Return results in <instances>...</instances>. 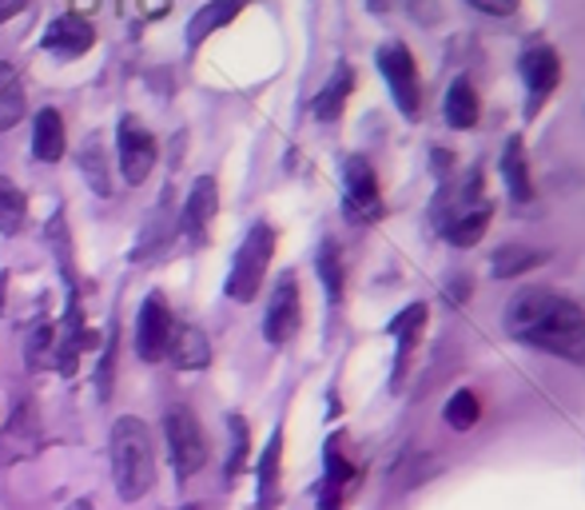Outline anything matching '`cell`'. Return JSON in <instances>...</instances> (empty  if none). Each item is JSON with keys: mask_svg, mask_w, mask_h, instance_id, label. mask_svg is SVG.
<instances>
[{"mask_svg": "<svg viewBox=\"0 0 585 510\" xmlns=\"http://www.w3.org/2000/svg\"><path fill=\"white\" fill-rule=\"evenodd\" d=\"M506 332L518 344L585 367V311L550 288H522L506 308Z\"/></svg>", "mask_w": 585, "mask_h": 510, "instance_id": "cell-1", "label": "cell"}, {"mask_svg": "<svg viewBox=\"0 0 585 510\" xmlns=\"http://www.w3.org/2000/svg\"><path fill=\"white\" fill-rule=\"evenodd\" d=\"M112 451V483L124 502H140L155 483V443L144 419L124 415L112 422L108 434Z\"/></svg>", "mask_w": 585, "mask_h": 510, "instance_id": "cell-2", "label": "cell"}, {"mask_svg": "<svg viewBox=\"0 0 585 510\" xmlns=\"http://www.w3.org/2000/svg\"><path fill=\"white\" fill-rule=\"evenodd\" d=\"M271 255H276V232H271L267 223H255L251 232L244 235L239 252H235L227 283H223L227 300L251 303L255 295H259V288H264V279H267V267H271Z\"/></svg>", "mask_w": 585, "mask_h": 510, "instance_id": "cell-3", "label": "cell"}, {"mask_svg": "<svg viewBox=\"0 0 585 510\" xmlns=\"http://www.w3.org/2000/svg\"><path fill=\"white\" fill-rule=\"evenodd\" d=\"M164 443H167V463L176 471V478H191L208 463V434L199 427L191 407H172L164 415Z\"/></svg>", "mask_w": 585, "mask_h": 510, "instance_id": "cell-4", "label": "cell"}, {"mask_svg": "<svg viewBox=\"0 0 585 510\" xmlns=\"http://www.w3.org/2000/svg\"><path fill=\"white\" fill-rule=\"evenodd\" d=\"M342 211L351 223H375L383 216V196H378V179L363 155H351L342 164Z\"/></svg>", "mask_w": 585, "mask_h": 510, "instance_id": "cell-5", "label": "cell"}, {"mask_svg": "<svg viewBox=\"0 0 585 510\" xmlns=\"http://www.w3.org/2000/svg\"><path fill=\"white\" fill-rule=\"evenodd\" d=\"M172 335H176V320H172V308L160 291H152L144 303H140V320H136V356L144 363H160L172 347Z\"/></svg>", "mask_w": 585, "mask_h": 510, "instance_id": "cell-6", "label": "cell"}, {"mask_svg": "<svg viewBox=\"0 0 585 510\" xmlns=\"http://www.w3.org/2000/svg\"><path fill=\"white\" fill-rule=\"evenodd\" d=\"M378 68L387 77L390 92H395V104L402 108V116H419V101H422V84H419V68H414V56L407 45H383L378 48Z\"/></svg>", "mask_w": 585, "mask_h": 510, "instance_id": "cell-7", "label": "cell"}, {"mask_svg": "<svg viewBox=\"0 0 585 510\" xmlns=\"http://www.w3.org/2000/svg\"><path fill=\"white\" fill-rule=\"evenodd\" d=\"M116 144H120V172L128 184H144L152 176L155 167V136L148 132L144 124L136 120V116H120V132H116Z\"/></svg>", "mask_w": 585, "mask_h": 510, "instance_id": "cell-8", "label": "cell"}, {"mask_svg": "<svg viewBox=\"0 0 585 510\" xmlns=\"http://www.w3.org/2000/svg\"><path fill=\"white\" fill-rule=\"evenodd\" d=\"M299 323H303V308H299V283L295 276H279L271 300H267V315H264V339L271 347L291 344L299 335Z\"/></svg>", "mask_w": 585, "mask_h": 510, "instance_id": "cell-9", "label": "cell"}, {"mask_svg": "<svg viewBox=\"0 0 585 510\" xmlns=\"http://www.w3.org/2000/svg\"><path fill=\"white\" fill-rule=\"evenodd\" d=\"M562 77V60L550 45H534L522 56V80H526V116H538L541 104L550 101V92L558 89Z\"/></svg>", "mask_w": 585, "mask_h": 510, "instance_id": "cell-10", "label": "cell"}, {"mask_svg": "<svg viewBox=\"0 0 585 510\" xmlns=\"http://www.w3.org/2000/svg\"><path fill=\"white\" fill-rule=\"evenodd\" d=\"M215 211H220V188H215V179L211 176H199L188 192V204L179 211V232L188 244H208L211 235V220H215Z\"/></svg>", "mask_w": 585, "mask_h": 510, "instance_id": "cell-11", "label": "cell"}, {"mask_svg": "<svg viewBox=\"0 0 585 510\" xmlns=\"http://www.w3.org/2000/svg\"><path fill=\"white\" fill-rule=\"evenodd\" d=\"M92 45H96V28H92L84 16H77V12L56 16V21L48 24V33H45V48H48V53H56V56H65V60H72V56H84Z\"/></svg>", "mask_w": 585, "mask_h": 510, "instance_id": "cell-12", "label": "cell"}, {"mask_svg": "<svg viewBox=\"0 0 585 510\" xmlns=\"http://www.w3.org/2000/svg\"><path fill=\"white\" fill-rule=\"evenodd\" d=\"M354 483V466L342 455L339 439L327 443V455H323V487H319V510H342L347 502V490Z\"/></svg>", "mask_w": 585, "mask_h": 510, "instance_id": "cell-13", "label": "cell"}, {"mask_svg": "<svg viewBox=\"0 0 585 510\" xmlns=\"http://www.w3.org/2000/svg\"><path fill=\"white\" fill-rule=\"evenodd\" d=\"M279 463H283V434H271L259 455V466H255V499H259V510H276L279 507Z\"/></svg>", "mask_w": 585, "mask_h": 510, "instance_id": "cell-14", "label": "cell"}, {"mask_svg": "<svg viewBox=\"0 0 585 510\" xmlns=\"http://www.w3.org/2000/svg\"><path fill=\"white\" fill-rule=\"evenodd\" d=\"M244 4L247 0H208V4L196 9V16L188 21V45L196 48V45H203L215 28H227V24L244 12Z\"/></svg>", "mask_w": 585, "mask_h": 510, "instance_id": "cell-15", "label": "cell"}, {"mask_svg": "<svg viewBox=\"0 0 585 510\" xmlns=\"http://www.w3.org/2000/svg\"><path fill=\"white\" fill-rule=\"evenodd\" d=\"M33 152H36V160H45V164H56V160L65 155V120H60V112H56V108L36 112Z\"/></svg>", "mask_w": 585, "mask_h": 510, "instance_id": "cell-16", "label": "cell"}, {"mask_svg": "<svg viewBox=\"0 0 585 510\" xmlns=\"http://www.w3.org/2000/svg\"><path fill=\"white\" fill-rule=\"evenodd\" d=\"M167 359H172L179 371H199V367H208L211 363L208 335L199 332V327H176L172 347H167Z\"/></svg>", "mask_w": 585, "mask_h": 510, "instance_id": "cell-17", "label": "cell"}, {"mask_svg": "<svg viewBox=\"0 0 585 510\" xmlns=\"http://www.w3.org/2000/svg\"><path fill=\"white\" fill-rule=\"evenodd\" d=\"M502 176H506V188H510V196H514V204L534 200L530 164H526V144H522V136H510L506 140V152H502Z\"/></svg>", "mask_w": 585, "mask_h": 510, "instance_id": "cell-18", "label": "cell"}, {"mask_svg": "<svg viewBox=\"0 0 585 510\" xmlns=\"http://www.w3.org/2000/svg\"><path fill=\"white\" fill-rule=\"evenodd\" d=\"M351 89H354L351 65H339V68L331 72V80L323 84L319 96H315V116H319L323 124L339 120V112H342V104H347V96H351Z\"/></svg>", "mask_w": 585, "mask_h": 510, "instance_id": "cell-19", "label": "cell"}, {"mask_svg": "<svg viewBox=\"0 0 585 510\" xmlns=\"http://www.w3.org/2000/svg\"><path fill=\"white\" fill-rule=\"evenodd\" d=\"M446 124L451 128H475L478 124V92L466 77H458L446 92Z\"/></svg>", "mask_w": 585, "mask_h": 510, "instance_id": "cell-20", "label": "cell"}, {"mask_svg": "<svg viewBox=\"0 0 585 510\" xmlns=\"http://www.w3.org/2000/svg\"><path fill=\"white\" fill-rule=\"evenodd\" d=\"M21 116H24L21 77H16V68L0 60V132L16 128V124H21Z\"/></svg>", "mask_w": 585, "mask_h": 510, "instance_id": "cell-21", "label": "cell"}, {"mask_svg": "<svg viewBox=\"0 0 585 510\" xmlns=\"http://www.w3.org/2000/svg\"><path fill=\"white\" fill-rule=\"evenodd\" d=\"M24 220H28V200H24V192L16 188L9 176H0V235L24 232Z\"/></svg>", "mask_w": 585, "mask_h": 510, "instance_id": "cell-22", "label": "cell"}, {"mask_svg": "<svg viewBox=\"0 0 585 510\" xmlns=\"http://www.w3.org/2000/svg\"><path fill=\"white\" fill-rule=\"evenodd\" d=\"M80 172L89 176L96 196H112V176H108V160H104V140L100 136H89L84 148H80Z\"/></svg>", "mask_w": 585, "mask_h": 510, "instance_id": "cell-23", "label": "cell"}, {"mask_svg": "<svg viewBox=\"0 0 585 510\" xmlns=\"http://www.w3.org/2000/svg\"><path fill=\"white\" fill-rule=\"evenodd\" d=\"M227 431H232V447H227V459H223V478L235 483L247 463V451H251V431H247L244 415H227Z\"/></svg>", "mask_w": 585, "mask_h": 510, "instance_id": "cell-24", "label": "cell"}, {"mask_svg": "<svg viewBox=\"0 0 585 510\" xmlns=\"http://www.w3.org/2000/svg\"><path fill=\"white\" fill-rule=\"evenodd\" d=\"M172 208H167V200L160 204V208L148 216V223H144V235H140V244H136V259H148V255H155V252H164V244H167V232H172Z\"/></svg>", "mask_w": 585, "mask_h": 510, "instance_id": "cell-25", "label": "cell"}, {"mask_svg": "<svg viewBox=\"0 0 585 510\" xmlns=\"http://www.w3.org/2000/svg\"><path fill=\"white\" fill-rule=\"evenodd\" d=\"M315 267H319V279H323V288H327V300L339 303L342 300V255H339V247H335V240H323L319 244Z\"/></svg>", "mask_w": 585, "mask_h": 510, "instance_id": "cell-26", "label": "cell"}, {"mask_svg": "<svg viewBox=\"0 0 585 510\" xmlns=\"http://www.w3.org/2000/svg\"><path fill=\"white\" fill-rule=\"evenodd\" d=\"M422 327H426V308H422V303L407 308L395 323H390V335H395V344H398V363L414 351V339H419Z\"/></svg>", "mask_w": 585, "mask_h": 510, "instance_id": "cell-27", "label": "cell"}, {"mask_svg": "<svg viewBox=\"0 0 585 510\" xmlns=\"http://www.w3.org/2000/svg\"><path fill=\"white\" fill-rule=\"evenodd\" d=\"M541 264L538 252H526V247H502V252L494 255V276L498 279H514L522 276V271H530V267Z\"/></svg>", "mask_w": 585, "mask_h": 510, "instance_id": "cell-28", "label": "cell"}, {"mask_svg": "<svg viewBox=\"0 0 585 510\" xmlns=\"http://www.w3.org/2000/svg\"><path fill=\"white\" fill-rule=\"evenodd\" d=\"M446 422L454 431H470L478 422V395L475 391H458L451 403H446Z\"/></svg>", "mask_w": 585, "mask_h": 510, "instance_id": "cell-29", "label": "cell"}, {"mask_svg": "<svg viewBox=\"0 0 585 510\" xmlns=\"http://www.w3.org/2000/svg\"><path fill=\"white\" fill-rule=\"evenodd\" d=\"M112 367H116V327L108 332V344H104V363H100V371H96L100 399H108V395H112Z\"/></svg>", "mask_w": 585, "mask_h": 510, "instance_id": "cell-30", "label": "cell"}, {"mask_svg": "<svg viewBox=\"0 0 585 510\" xmlns=\"http://www.w3.org/2000/svg\"><path fill=\"white\" fill-rule=\"evenodd\" d=\"M478 12H487V16H510V12L518 9V0H470Z\"/></svg>", "mask_w": 585, "mask_h": 510, "instance_id": "cell-31", "label": "cell"}, {"mask_svg": "<svg viewBox=\"0 0 585 510\" xmlns=\"http://www.w3.org/2000/svg\"><path fill=\"white\" fill-rule=\"evenodd\" d=\"M24 4H28V0H0V24L12 21V16L24 9Z\"/></svg>", "mask_w": 585, "mask_h": 510, "instance_id": "cell-32", "label": "cell"}, {"mask_svg": "<svg viewBox=\"0 0 585 510\" xmlns=\"http://www.w3.org/2000/svg\"><path fill=\"white\" fill-rule=\"evenodd\" d=\"M72 510H96V507H92V502H77Z\"/></svg>", "mask_w": 585, "mask_h": 510, "instance_id": "cell-33", "label": "cell"}, {"mask_svg": "<svg viewBox=\"0 0 585 510\" xmlns=\"http://www.w3.org/2000/svg\"><path fill=\"white\" fill-rule=\"evenodd\" d=\"M179 510H203V507H199V502H188V507H179Z\"/></svg>", "mask_w": 585, "mask_h": 510, "instance_id": "cell-34", "label": "cell"}]
</instances>
